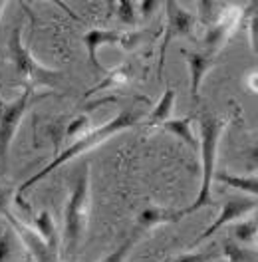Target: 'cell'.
Masks as SVG:
<instances>
[{
    "mask_svg": "<svg viewBox=\"0 0 258 262\" xmlns=\"http://www.w3.org/2000/svg\"><path fill=\"white\" fill-rule=\"evenodd\" d=\"M4 8H6V2H4V0H0V14H2V10H4Z\"/></svg>",
    "mask_w": 258,
    "mask_h": 262,
    "instance_id": "27",
    "label": "cell"
},
{
    "mask_svg": "<svg viewBox=\"0 0 258 262\" xmlns=\"http://www.w3.org/2000/svg\"><path fill=\"white\" fill-rule=\"evenodd\" d=\"M239 16H241L239 8H236V10H234V8H232V10H225L223 16L219 18L212 26L207 28V32H205V44H207V50H205V52L217 54V50L223 48V44L226 42V38L230 36L232 28L239 24Z\"/></svg>",
    "mask_w": 258,
    "mask_h": 262,
    "instance_id": "8",
    "label": "cell"
},
{
    "mask_svg": "<svg viewBox=\"0 0 258 262\" xmlns=\"http://www.w3.org/2000/svg\"><path fill=\"white\" fill-rule=\"evenodd\" d=\"M163 127L177 135L179 139H183V143H187L193 151H199V137L193 131V115L189 117H179V119H167L163 123Z\"/></svg>",
    "mask_w": 258,
    "mask_h": 262,
    "instance_id": "14",
    "label": "cell"
},
{
    "mask_svg": "<svg viewBox=\"0 0 258 262\" xmlns=\"http://www.w3.org/2000/svg\"><path fill=\"white\" fill-rule=\"evenodd\" d=\"M157 6H159V4H157V2H153V0H145V2H141V4H139V10H141V12H139V18H141V20L149 18L151 14H153V10H157Z\"/></svg>",
    "mask_w": 258,
    "mask_h": 262,
    "instance_id": "25",
    "label": "cell"
},
{
    "mask_svg": "<svg viewBox=\"0 0 258 262\" xmlns=\"http://www.w3.org/2000/svg\"><path fill=\"white\" fill-rule=\"evenodd\" d=\"M256 24H258L256 16H252L250 24H248V28H250V46H252L254 52H256Z\"/></svg>",
    "mask_w": 258,
    "mask_h": 262,
    "instance_id": "26",
    "label": "cell"
},
{
    "mask_svg": "<svg viewBox=\"0 0 258 262\" xmlns=\"http://www.w3.org/2000/svg\"><path fill=\"white\" fill-rule=\"evenodd\" d=\"M36 232L40 234V238L46 243V246L50 248V252L54 254L60 246V236L56 232V225H54V219L48 211H40L36 216Z\"/></svg>",
    "mask_w": 258,
    "mask_h": 262,
    "instance_id": "16",
    "label": "cell"
},
{
    "mask_svg": "<svg viewBox=\"0 0 258 262\" xmlns=\"http://www.w3.org/2000/svg\"><path fill=\"white\" fill-rule=\"evenodd\" d=\"M10 54H12V62L16 66L20 78L28 83L26 85L28 90H32L36 85L54 88L56 83L60 82V78L64 76L60 70H50V68L42 66L34 58L32 52L28 50L24 38H22L20 28H14L12 34H10Z\"/></svg>",
    "mask_w": 258,
    "mask_h": 262,
    "instance_id": "4",
    "label": "cell"
},
{
    "mask_svg": "<svg viewBox=\"0 0 258 262\" xmlns=\"http://www.w3.org/2000/svg\"><path fill=\"white\" fill-rule=\"evenodd\" d=\"M212 181H219L230 189H239V191H244L248 196H256L258 193V179L256 175H246V177H241V175H230L226 171H219L214 173Z\"/></svg>",
    "mask_w": 258,
    "mask_h": 262,
    "instance_id": "15",
    "label": "cell"
},
{
    "mask_svg": "<svg viewBox=\"0 0 258 262\" xmlns=\"http://www.w3.org/2000/svg\"><path fill=\"white\" fill-rule=\"evenodd\" d=\"M12 258V232L2 230L0 232V262H10Z\"/></svg>",
    "mask_w": 258,
    "mask_h": 262,
    "instance_id": "23",
    "label": "cell"
},
{
    "mask_svg": "<svg viewBox=\"0 0 258 262\" xmlns=\"http://www.w3.org/2000/svg\"><path fill=\"white\" fill-rule=\"evenodd\" d=\"M137 238H139V232H131V236H129L127 241L123 243V245L117 246V250H113L110 256H105L101 262H125L127 260V256L131 254V250H133V245L137 243Z\"/></svg>",
    "mask_w": 258,
    "mask_h": 262,
    "instance_id": "19",
    "label": "cell"
},
{
    "mask_svg": "<svg viewBox=\"0 0 258 262\" xmlns=\"http://www.w3.org/2000/svg\"><path fill=\"white\" fill-rule=\"evenodd\" d=\"M183 209H167V207H147L143 213L137 216V227L135 232H145L149 229L169 225V223H179L183 219Z\"/></svg>",
    "mask_w": 258,
    "mask_h": 262,
    "instance_id": "12",
    "label": "cell"
},
{
    "mask_svg": "<svg viewBox=\"0 0 258 262\" xmlns=\"http://www.w3.org/2000/svg\"><path fill=\"white\" fill-rule=\"evenodd\" d=\"M165 8H167V36H165L163 50L171 42V38L191 36L195 28V16L185 8H181L177 2H165Z\"/></svg>",
    "mask_w": 258,
    "mask_h": 262,
    "instance_id": "10",
    "label": "cell"
},
{
    "mask_svg": "<svg viewBox=\"0 0 258 262\" xmlns=\"http://www.w3.org/2000/svg\"><path fill=\"white\" fill-rule=\"evenodd\" d=\"M90 125V115H80V117H76V119H72V123L68 125V129H66V137H76V135H80L81 131L85 129Z\"/></svg>",
    "mask_w": 258,
    "mask_h": 262,
    "instance_id": "24",
    "label": "cell"
},
{
    "mask_svg": "<svg viewBox=\"0 0 258 262\" xmlns=\"http://www.w3.org/2000/svg\"><path fill=\"white\" fill-rule=\"evenodd\" d=\"M135 123H137V114H135L133 110H125V112H119L112 121H107V123L99 125V127H96V129H92V131H88V133H83V135H80L78 141H74V143H72L68 149H64L60 155H56V157L52 159V163L46 165L42 171L34 173L30 179H26L20 187H18L16 196H14L16 205L24 207V195H26V191L32 189L38 181H42L46 175H50L52 171H56L58 167H62L64 163H68V161H72V159H76V157L83 155L85 151H90V149H94V147H97V145H101V143H105V141H107L110 137H113L115 133H119V131H123V129H129V127H133Z\"/></svg>",
    "mask_w": 258,
    "mask_h": 262,
    "instance_id": "1",
    "label": "cell"
},
{
    "mask_svg": "<svg viewBox=\"0 0 258 262\" xmlns=\"http://www.w3.org/2000/svg\"><path fill=\"white\" fill-rule=\"evenodd\" d=\"M127 80V72L125 70H113L110 74H105V78L101 80V82L94 85L90 92H88V98L92 96V94H97V92H101V90H107V88H115V85H119V83H123Z\"/></svg>",
    "mask_w": 258,
    "mask_h": 262,
    "instance_id": "17",
    "label": "cell"
},
{
    "mask_svg": "<svg viewBox=\"0 0 258 262\" xmlns=\"http://www.w3.org/2000/svg\"><path fill=\"white\" fill-rule=\"evenodd\" d=\"M141 40H143L141 30H101V28H94L83 36V44L88 50L90 64L94 66V70H97L99 74H107L97 60V50L101 46H121V50L131 52L141 44Z\"/></svg>",
    "mask_w": 258,
    "mask_h": 262,
    "instance_id": "5",
    "label": "cell"
},
{
    "mask_svg": "<svg viewBox=\"0 0 258 262\" xmlns=\"http://www.w3.org/2000/svg\"><path fill=\"white\" fill-rule=\"evenodd\" d=\"M183 56L189 66V76H191V96L197 101L201 94V85L205 82V76L209 74V70L214 66V54L210 52H185Z\"/></svg>",
    "mask_w": 258,
    "mask_h": 262,
    "instance_id": "9",
    "label": "cell"
},
{
    "mask_svg": "<svg viewBox=\"0 0 258 262\" xmlns=\"http://www.w3.org/2000/svg\"><path fill=\"white\" fill-rule=\"evenodd\" d=\"M256 211V196H230L223 203V213L219 214V219L210 225L209 229L203 230V234H199L195 238V245L203 243L205 238L212 236L219 229H223L230 223H236L239 219H242L246 213Z\"/></svg>",
    "mask_w": 258,
    "mask_h": 262,
    "instance_id": "7",
    "label": "cell"
},
{
    "mask_svg": "<svg viewBox=\"0 0 258 262\" xmlns=\"http://www.w3.org/2000/svg\"><path fill=\"white\" fill-rule=\"evenodd\" d=\"M221 256V252H214V250H205V252H189V254H183L175 258L173 262H212Z\"/></svg>",
    "mask_w": 258,
    "mask_h": 262,
    "instance_id": "22",
    "label": "cell"
},
{
    "mask_svg": "<svg viewBox=\"0 0 258 262\" xmlns=\"http://www.w3.org/2000/svg\"><path fill=\"white\" fill-rule=\"evenodd\" d=\"M2 209V214L10 221V225L16 229L18 236L22 238V243L28 246L30 250H32V256L36 262H50V248L46 246V243L40 238V234L38 232H34V230H30L24 223H20L14 214H10V211L6 209V207H0Z\"/></svg>",
    "mask_w": 258,
    "mask_h": 262,
    "instance_id": "11",
    "label": "cell"
},
{
    "mask_svg": "<svg viewBox=\"0 0 258 262\" xmlns=\"http://www.w3.org/2000/svg\"><path fill=\"white\" fill-rule=\"evenodd\" d=\"M90 216V165L85 163L80 173L74 177L72 193L66 207L64 221V248L70 256H74L80 248L83 230L88 227Z\"/></svg>",
    "mask_w": 258,
    "mask_h": 262,
    "instance_id": "3",
    "label": "cell"
},
{
    "mask_svg": "<svg viewBox=\"0 0 258 262\" xmlns=\"http://www.w3.org/2000/svg\"><path fill=\"white\" fill-rule=\"evenodd\" d=\"M226 121L217 117L212 114L201 115V137H199V151H201V163H203V179H201V187L197 199L191 207L183 209V214L197 213L203 207L212 205V196H210V185H212V177H214V167H217V155H219V143L223 137Z\"/></svg>",
    "mask_w": 258,
    "mask_h": 262,
    "instance_id": "2",
    "label": "cell"
},
{
    "mask_svg": "<svg viewBox=\"0 0 258 262\" xmlns=\"http://www.w3.org/2000/svg\"><path fill=\"white\" fill-rule=\"evenodd\" d=\"M175 99H177V92H175V88L167 85V88H165L163 98L159 99V103L153 107V112H151V114H149V117H147V121H145L147 127L163 125L167 119H171L173 107H175Z\"/></svg>",
    "mask_w": 258,
    "mask_h": 262,
    "instance_id": "13",
    "label": "cell"
},
{
    "mask_svg": "<svg viewBox=\"0 0 258 262\" xmlns=\"http://www.w3.org/2000/svg\"><path fill=\"white\" fill-rule=\"evenodd\" d=\"M30 99H32V90H28V88L20 94V98L10 103H4L0 98V165L6 163L8 149L16 137L22 117L26 114V110L30 107Z\"/></svg>",
    "mask_w": 258,
    "mask_h": 262,
    "instance_id": "6",
    "label": "cell"
},
{
    "mask_svg": "<svg viewBox=\"0 0 258 262\" xmlns=\"http://www.w3.org/2000/svg\"><path fill=\"white\" fill-rule=\"evenodd\" d=\"M139 6L137 2H117V16L127 26H137L139 24Z\"/></svg>",
    "mask_w": 258,
    "mask_h": 262,
    "instance_id": "18",
    "label": "cell"
},
{
    "mask_svg": "<svg viewBox=\"0 0 258 262\" xmlns=\"http://www.w3.org/2000/svg\"><path fill=\"white\" fill-rule=\"evenodd\" d=\"M232 234L241 243H252L254 236H256V219H250V221H244V223H236L234 229H232Z\"/></svg>",
    "mask_w": 258,
    "mask_h": 262,
    "instance_id": "21",
    "label": "cell"
},
{
    "mask_svg": "<svg viewBox=\"0 0 258 262\" xmlns=\"http://www.w3.org/2000/svg\"><path fill=\"white\" fill-rule=\"evenodd\" d=\"M223 254L230 262H256V252L254 250L252 252L250 250H242V248H239V246L232 245V243H226Z\"/></svg>",
    "mask_w": 258,
    "mask_h": 262,
    "instance_id": "20",
    "label": "cell"
}]
</instances>
